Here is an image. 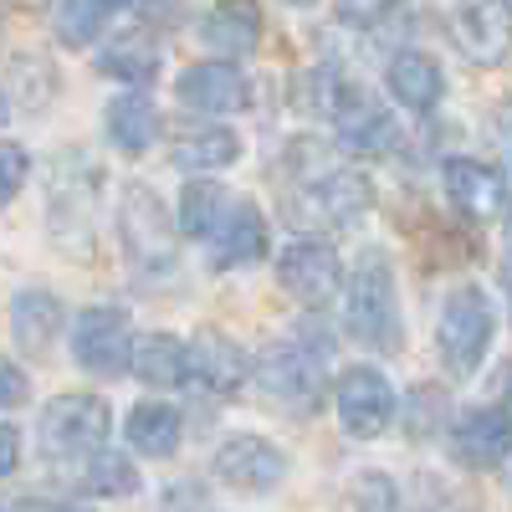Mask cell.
<instances>
[{
	"label": "cell",
	"mask_w": 512,
	"mask_h": 512,
	"mask_svg": "<svg viewBox=\"0 0 512 512\" xmlns=\"http://www.w3.org/2000/svg\"><path fill=\"white\" fill-rule=\"evenodd\" d=\"M328 369H333V344H328L323 328H297L292 338H282V344H272L262 359H256L262 390L282 410H297V415H308V410L323 405Z\"/></svg>",
	"instance_id": "cell-1"
},
{
	"label": "cell",
	"mask_w": 512,
	"mask_h": 512,
	"mask_svg": "<svg viewBox=\"0 0 512 512\" xmlns=\"http://www.w3.org/2000/svg\"><path fill=\"white\" fill-rule=\"evenodd\" d=\"M344 328L374 354H400L405 323H400V292L384 251H364L359 267L344 282Z\"/></svg>",
	"instance_id": "cell-2"
},
{
	"label": "cell",
	"mask_w": 512,
	"mask_h": 512,
	"mask_svg": "<svg viewBox=\"0 0 512 512\" xmlns=\"http://www.w3.org/2000/svg\"><path fill=\"white\" fill-rule=\"evenodd\" d=\"M118 241L123 256L144 282H164L175 277L180 262V221H169L164 200L144 185V180H128L118 195Z\"/></svg>",
	"instance_id": "cell-3"
},
{
	"label": "cell",
	"mask_w": 512,
	"mask_h": 512,
	"mask_svg": "<svg viewBox=\"0 0 512 512\" xmlns=\"http://www.w3.org/2000/svg\"><path fill=\"white\" fill-rule=\"evenodd\" d=\"M108 431H113L108 400L72 390V395H57L47 410H41L36 446H41V456H47V461H88V456L103 451Z\"/></svg>",
	"instance_id": "cell-4"
},
{
	"label": "cell",
	"mask_w": 512,
	"mask_h": 512,
	"mask_svg": "<svg viewBox=\"0 0 512 512\" xmlns=\"http://www.w3.org/2000/svg\"><path fill=\"white\" fill-rule=\"evenodd\" d=\"M492 328H497V318H492V303L482 287H456L446 297L441 323H436V349L456 379L482 369V359L492 349Z\"/></svg>",
	"instance_id": "cell-5"
},
{
	"label": "cell",
	"mask_w": 512,
	"mask_h": 512,
	"mask_svg": "<svg viewBox=\"0 0 512 512\" xmlns=\"http://www.w3.org/2000/svg\"><path fill=\"white\" fill-rule=\"evenodd\" d=\"M72 359L98 379L123 374L134 364V323H128V313L113 308V303L82 308L72 318Z\"/></svg>",
	"instance_id": "cell-6"
},
{
	"label": "cell",
	"mask_w": 512,
	"mask_h": 512,
	"mask_svg": "<svg viewBox=\"0 0 512 512\" xmlns=\"http://www.w3.org/2000/svg\"><path fill=\"white\" fill-rule=\"evenodd\" d=\"M333 405H338V420H344V431L354 441H374V436L390 431V420H395V384L374 364H354V369L338 374Z\"/></svg>",
	"instance_id": "cell-7"
},
{
	"label": "cell",
	"mask_w": 512,
	"mask_h": 512,
	"mask_svg": "<svg viewBox=\"0 0 512 512\" xmlns=\"http://www.w3.org/2000/svg\"><path fill=\"white\" fill-rule=\"evenodd\" d=\"M277 282H282L303 308H323V303H333V292L344 287V262H338V251H333L328 241L303 236V241L282 246V256H277Z\"/></svg>",
	"instance_id": "cell-8"
},
{
	"label": "cell",
	"mask_w": 512,
	"mask_h": 512,
	"mask_svg": "<svg viewBox=\"0 0 512 512\" xmlns=\"http://www.w3.org/2000/svg\"><path fill=\"white\" fill-rule=\"evenodd\" d=\"M369 205H374L369 175H359V169H344V164H333V169H323V175H313L308 190L297 195V210H303L308 221L333 226V231L354 226Z\"/></svg>",
	"instance_id": "cell-9"
},
{
	"label": "cell",
	"mask_w": 512,
	"mask_h": 512,
	"mask_svg": "<svg viewBox=\"0 0 512 512\" xmlns=\"http://www.w3.org/2000/svg\"><path fill=\"white\" fill-rule=\"evenodd\" d=\"M333 139L344 154L359 159H379V154H395L400 149V123L395 113L384 108L369 93H344V103L333 108Z\"/></svg>",
	"instance_id": "cell-10"
},
{
	"label": "cell",
	"mask_w": 512,
	"mask_h": 512,
	"mask_svg": "<svg viewBox=\"0 0 512 512\" xmlns=\"http://www.w3.org/2000/svg\"><path fill=\"white\" fill-rule=\"evenodd\" d=\"M451 41L477 67H497L512 57V11L497 0H461L451 11Z\"/></svg>",
	"instance_id": "cell-11"
},
{
	"label": "cell",
	"mask_w": 512,
	"mask_h": 512,
	"mask_svg": "<svg viewBox=\"0 0 512 512\" xmlns=\"http://www.w3.org/2000/svg\"><path fill=\"white\" fill-rule=\"evenodd\" d=\"M451 451L461 466H502L512 456V415L497 405H477V410H461L451 425Z\"/></svg>",
	"instance_id": "cell-12"
},
{
	"label": "cell",
	"mask_w": 512,
	"mask_h": 512,
	"mask_svg": "<svg viewBox=\"0 0 512 512\" xmlns=\"http://www.w3.org/2000/svg\"><path fill=\"white\" fill-rule=\"evenodd\" d=\"M216 477L236 492H272L287 477V456L262 436H231L216 451Z\"/></svg>",
	"instance_id": "cell-13"
},
{
	"label": "cell",
	"mask_w": 512,
	"mask_h": 512,
	"mask_svg": "<svg viewBox=\"0 0 512 512\" xmlns=\"http://www.w3.org/2000/svg\"><path fill=\"white\" fill-rule=\"evenodd\" d=\"M205 246H210V262H216L221 272L262 262L267 256V216H262V205L256 200H231L221 226L210 231Z\"/></svg>",
	"instance_id": "cell-14"
},
{
	"label": "cell",
	"mask_w": 512,
	"mask_h": 512,
	"mask_svg": "<svg viewBox=\"0 0 512 512\" xmlns=\"http://www.w3.org/2000/svg\"><path fill=\"white\" fill-rule=\"evenodd\" d=\"M246 93H251V82L236 62H195L175 82V98L195 113H236L246 108Z\"/></svg>",
	"instance_id": "cell-15"
},
{
	"label": "cell",
	"mask_w": 512,
	"mask_h": 512,
	"mask_svg": "<svg viewBox=\"0 0 512 512\" xmlns=\"http://www.w3.org/2000/svg\"><path fill=\"white\" fill-rule=\"evenodd\" d=\"M246 354L231 344V338L221 333V328H200L195 338H190V379L200 384L205 395H236L241 384H246Z\"/></svg>",
	"instance_id": "cell-16"
},
{
	"label": "cell",
	"mask_w": 512,
	"mask_h": 512,
	"mask_svg": "<svg viewBox=\"0 0 512 512\" xmlns=\"http://www.w3.org/2000/svg\"><path fill=\"white\" fill-rule=\"evenodd\" d=\"M446 195L466 221H492L507 205V180L482 159H446Z\"/></svg>",
	"instance_id": "cell-17"
},
{
	"label": "cell",
	"mask_w": 512,
	"mask_h": 512,
	"mask_svg": "<svg viewBox=\"0 0 512 512\" xmlns=\"http://www.w3.org/2000/svg\"><path fill=\"white\" fill-rule=\"evenodd\" d=\"M384 82H390V93H395L400 108H410V113H431V108L441 103V93H446L441 62L425 57V52H395Z\"/></svg>",
	"instance_id": "cell-18"
},
{
	"label": "cell",
	"mask_w": 512,
	"mask_h": 512,
	"mask_svg": "<svg viewBox=\"0 0 512 512\" xmlns=\"http://www.w3.org/2000/svg\"><path fill=\"white\" fill-rule=\"evenodd\" d=\"M134 369L144 384H154V390H175V384H185L190 379V344L185 338H175V333H144V338H134Z\"/></svg>",
	"instance_id": "cell-19"
},
{
	"label": "cell",
	"mask_w": 512,
	"mask_h": 512,
	"mask_svg": "<svg viewBox=\"0 0 512 512\" xmlns=\"http://www.w3.org/2000/svg\"><path fill=\"white\" fill-rule=\"evenodd\" d=\"M123 431H128V446H134L139 456L164 461V456L180 451L185 420H180L175 405H164V400H139L134 410H128V425H123Z\"/></svg>",
	"instance_id": "cell-20"
},
{
	"label": "cell",
	"mask_w": 512,
	"mask_h": 512,
	"mask_svg": "<svg viewBox=\"0 0 512 512\" xmlns=\"http://www.w3.org/2000/svg\"><path fill=\"white\" fill-rule=\"evenodd\" d=\"M67 323V308H62V297L47 292V287H26L16 292V303H11V333H16V344L41 354L57 338V328Z\"/></svg>",
	"instance_id": "cell-21"
},
{
	"label": "cell",
	"mask_w": 512,
	"mask_h": 512,
	"mask_svg": "<svg viewBox=\"0 0 512 512\" xmlns=\"http://www.w3.org/2000/svg\"><path fill=\"white\" fill-rule=\"evenodd\" d=\"M256 36H262V16H256L251 0H221L200 26V41L216 57H246L256 47Z\"/></svg>",
	"instance_id": "cell-22"
},
{
	"label": "cell",
	"mask_w": 512,
	"mask_h": 512,
	"mask_svg": "<svg viewBox=\"0 0 512 512\" xmlns=\"http://www.w3.org/2000/svg\"><path fill=\"white\" fill-rule=\"evenodd\" d=\"M103 123H108L113 149L144 154V149L154 144V134H159V108H154L149 93H123V98L108 103V118H103Z\"/></svg>",
	"instance_id": "cell-23"
},
{
	"label": "cell",
	"mask_w": 512,
	"mask_h": 512,
	"mask_svg": "<svg viewBox=\"0 0 512 512\" xmlns=\"http://www.w3.org/2000/svg\"><path fill=\"white\" fill-rule=\"evenodd\" d=\"M241 159V139L231 134V128H185V134L175 139V164L180 169H195V175H210V169H226Z\"/></svg>",
	"instance_id": "cell-24"
},
{
	"label": "cell",
	"mask_w": 512,
	"mask_h": 512,
	"mask_svg": "<svg viewBox=\"0 0 512 512\" xmlns=\"http://www.w3.org/2000/svg\"><path fill=\"white\" fill-rule=\"evenodd\" d=\"M98 72L103 77H118V82H149L159 72V41L149 31H123L113 36L103 57H98Z\"/></svg>",
	"instance_id": "cell-25"
},
{
	"label": "cell",
	"mask_w": 512,
	"mask_h": 512,
	"mask_svg": "<svg viewBox=\"0 0 512 512\" xmlns=\"http://www.w3.org/2000/svg\"><path fill=\"white\" fill-rule=\"evenodd\" d=\"M108 16H113V0H57L52 6V31H57L62 47L77 52V47H93V41L103 36Z\"/></svg>",
	"instance_id": "cell-26"
},
{
	"label": "cell",
	"mask_w": 512,
	"mask_h": 512,
	"mask_svg": "<svg viewBox=\"0 0 512 512\" xmlns=\"http://www.w3.org/2000/svg\"><path fill=\"white\" fill-rule=\"evenodd\" d=\"M231 195L216 185V180H185L180 190V236H195V241H210V231L221 226Z\"/></svg>",
	"instance_id": "cell-27"
},
{
	"label": "cell",
	"mask_w": 512,
	"mask_h": 512,
	"mask_svg": "<svg viewBox=\"0 0 512 512\" xmlns=\"http://www.w3.org/2000/svg\"><path fill=\"white\" fill-rule=\"evenodd\" d=\"M82 487H88L93 497H134L139 472L123 451H98V456H88V466H82Z\"/></svg>",
	"instance_id": "cell-28"
},
{
	"label": "cell",
	"mask_w": 512,
	"mask_h": 512,
	"mask_svg": "<svg viewBox=\"0 0 512 512\" xmlns=\"http://www.w3.org/2000/svg\"><path fill=\"white\" fill-rule=\"evenodd\" d=\"M26 180H31V159H26V149H21V144H0V210H6V205L21 195Z\"/></svg>",
	"instance_id": "cell-29"
},
{
	"label": "cell",
	"mask_w": 512,
	"mask_h": 512,
	"mask_svg": "<svg viewBox=\"0 0 512 512\" xmlns=\"http://www.w3.org/2000/svg\"><path fill=\"white\" fill-rule=\"evenodd\" d=\"M400 0H338V16H344L349 26H384L395 16Z\"/></svg>",
	"instance_id": "cell-30"
},
{
	"label": "cell",
	"mask_w": 512,
	"mask_h": 512,
	"mask_svg": "<svg viewBox=\"0 0 512 512\" xmlns=\"http://www.w3.org/2000/svg\"><path fill=\"white\" fill-rule=\"evenodd\" d=\"M21 400H26V369L0 354V410H11V405H21Z\"/></svg>",
	"instance_id": "cell-31"
},
{
	"label": "cell",
	"mask_w": 512,
	"mask_h": 512,
	"mask_svg": "<svg viewBox=\"0 0 512 512\" xmlns=\"http://www.w3.org/2000/svg\"><path fill=\"white\" fill-rule=\"evenodd\" d=\"M16 466H21V431L0 420V482H6V477L16 472Z\"/></svg>",
	"instance_id": "cell-32"
},
{
	"label": "cell",
	"mask_w": 512,
	"mask_h": 512,
	"mask_svg": "<svg viewBox=\"0 0 512 512\" xmlns=\"http://www.w3.org/2000/svg\"><path fill=\"white\" fill-rule=\"evenodd\" d=\"M0 512H72V507L41 502V497H11V502H0Z\"/></svg>",
	"instance_id": "cell-33"
},
{
	"label": "cell",
	"mask_w": 512,
	"mask_h": 512,
	"mask_svg": "<svg viewBox=\"0 0 512 512\" xmlns=\"http://www.w3.org/2000/svg\"><path fill=\"white\" fill-rule=\"evenodd\" d=\"M497 139H502V149L512 154V103H507V108L497 113Z\"/></svg>",
	"instance_id": "cell-34"
},
{
	"label": "cell",
	"mask_w": 512,
	"mask_h": 512,
	"mask_svg": "<svg viewBox=\"0 0 512 512\" xmlns=\"http://www.w3.org/2000/svg\"><path fill=\"white\" fill-rule=\"evenodd\" d=\"M502 405H507V415H512V364L502 369Z\"/></svg>",
	"instance_id": "cell-35"
},
{
	"label": "cell",
	"mask_w": 512,
	"mask_h": 512,
	"mask_svg": "<svg viewBox=\"0 0 512 512\" xmlns=\"http://www.w3.org/2000/svg\"><path fill=\"white\" fill-rule=\"evenodd\" d=\"M502 287H507V303H512V256L502 262Z\"/></svg>",
	"instance_id": "cell-36"
},
{
	"label": "cell",
	"mask_w": 512,
	"mask_h": 512,
	"mask_svg": "<svg viewBox=\"0 0 512 512\" xmlns=\"http://www.w3.org/2000/svg\"><path fill=\"white\" fill-rule=\"evenodd\" d=\"M11 123V103H6V93H0V128Z\"/></svg>",
	"instance_id": "cell-37"
},
{
	"label": "cell",
	"mask_w": 512,
	"mask_h": 512,
	"mask_svg": "<svg viewBox=\"0 0 512 512\" xmlns=\"http://www.w3.org/2000/svg\"><path fill=\"white\" fill-rule=\"evenodd\" d=\"M128 6H139V11H144V6H154V0H128Z\"/></svg>",
	"instance_id": "cell-38"
},
{
	"label": "cell",
	"mask_w": 512,
	"mask_h": 512,
	"mask_svg": "<svg viewBox=\"0 0 512 512\" xmlns=\"http://www.w3.org/2000/svg\"><path fill=\"white\" fill-rule=\"evenodd\" d=\"M507 236H512V205H507Z\"/></svg>",
	"instance_id": "cell-39"
},
{
	"label": "cell",
	"mask_w": 512,
	"mask_h": 512,
	"mask_svg": "<svg viewBox=\"0 0 512 512\" xmlns=\"http://www.w3.org/2000/svg\"><path fill=\"white\" fill-rule=\"evenodd\" d=\"M497 6H507V11H512V0H497Z\"/></svg>",
	"instance_id": "cell-40"
},
{
	"label": "cell",
	"mask_w": 512,
	"mask_h": 512,
	"mask_svg": "<svg viewBox=\"0 0 512 512\" xmlns=\"http://www.w3.org/2000/svg\"><path fill=\"white\" fill-rule=\"evenodd\" d=\"M292 6H308V0H292Z\"/></svg>",
	"instance_id": "cell-41"
}]
</instances>
